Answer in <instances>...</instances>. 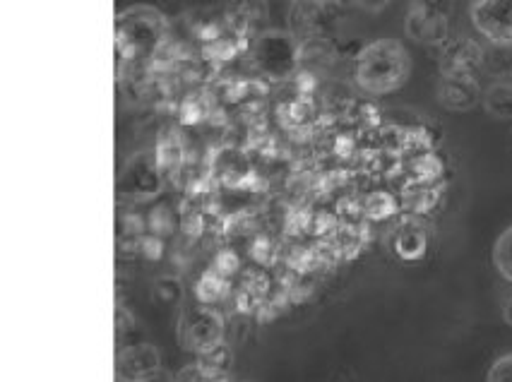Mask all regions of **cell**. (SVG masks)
I'll return each mask as SVG.
<instances>
[{
  "instance_id": "1",
  "label": "cell",
  "mask_w": 512,
  "mask_h": 382,
  "mask_svg": "<svg viewBox=\"0 0 512 382\" xmlns=\"http://www.w3.org/2000/svg\"><path fill=\"white\" fill-rule=\"evenodd\" d=\"M412 73V58L400 41L378 39L356 58V82L368 94H390L400 89Z\"/></svg>"
},
{
  "instance_id": "2",
  "label": "cell",
  "mask_w": 512,
  "mask_h": 382,
  "mask_svg": "<svg viewBox=\"0 0 512 382\" xmlns=\"http://www.w3.org/2000/svg\"><path fill=\"white\" fill-rule=\"evenodd\" d=\"M164 32L166 22L157 10L145 8V5L128 8L116 20L118 53H121L123 61L150 56L159 46V41L164 39Z\"/></svg>"
},
{
  "instance_id": "3",
  "label": "cell",
  "mask_w": 512,
  "mask_h": 382,
  "mask_svg": "<svg viewBox=\"0 0 512 382\" xmlns=\"http://www.w3.org/2000/svg\"><path fill=\"white\" fill-rule=\"evenodd\" d=\"M164 188V171L152 154H135L116 178V198L121 202H147Z\"/></svg>"
},
{
  "instance_id": "4",
  "label": "cell",
  "mask_w": 512,
  "mask_h": 382,
  "mask_svg": "<svg viewBox=\"0 0 512 382\" xmlns=\"http://www.w3.org/2000/svg\"><path fill=\"white\" fill-rule=\"evenodd\" d=\"M224 320L210 306L188 308L181 318V342L188 351L207 354V351L222 346Z\"/></svg>"
},
{
  "instance_id": "5",
  "label": "cell",
  "mask_w": 512,
  "mask_h": 382,
  "mask_svg": "<svg viewBox=\"0 0 512 382\" xmlns=\"http://www.w3.org/2000/svg\"><path fill=\"white\" fill-rule=\"evenodd\" d=\"M253 63L258 65L260 73L279 80V77L294 73L296 63H299V51L289 34L265 32L253 46Z\"/></svg>"
},
{
  "instance_id": "6",
  "label": "cell",
  "mask_w": 512,
  "mask_h": 382,
  "mask_svg": "<svg viewBox=\"0 0 512 382\" xmlns=\"http://www.w3.org/2000/svg\"><path fill=\"white\" fill-rule=\"evenodd\" d=\"M472 22L491 44H512V0H476Z\"/></svg>"
},
{
  "instance_id": "7",
  "label": "cell",
  "mask_w": 512,
  "mask_h": 382,
  "mask_svg": "<svg viewBox=\"0 0 512 382\" xmlns=\"http://www.w3.org/2000/svg\"><path fill=\"white\" fill-rule=\"evenodd\" d=\"M159 368H162L159 349L147 342L123 346L116 356V378L121 382H140Z\"/></svg>"
},
{
  "instance_id": "8",
  "label": "cell",
  "mask_w": 512,
  "mask_h": 382,
  "mask_svg": "<svg viewBox=\"0 0 512 382\" xmlns=\"http://www.w3.org/2000/svg\"><path fill=\"white\" fill-rule=\"evenodd\" d=\"M484 97L474 75H443L438 85V99L450 111H469Z\"/></svg>"
},
{
  "instance_id": "9",
  "label": "cell",
  "mask_w": 512,
  "mask_h": 382,
  "mask_svg": "<svg viewBox=\"0 0 512 382\" xmlns=\"http://www.w3.org/2000/svg\"><path fill=\"white\" fill-rule=\"evenodd\" d=\"M484 49L469 39L450 41L443 53V75H472L479 68Z\"/></svg>"
},
{
  "instance_id": "10",
  "label": "cell",
  "mask_w": 512,
  "mask_h": 382,
  "mask_svg": "<svg viewBox=\"0 0 512 382\" xmlns=\"http://www.w3.org/2000/svg\"><path fill=\"white\" fill-rule=\"evenodd\" d=\"M450 20H436L409 10L407 15V34L419 44H443L448 39Z\"/></svg>"
},
{
  "instance_id": "11",
  "label": "cell",
  "mask_w": 512,
  "mask_h": 382,
  "mask_svg": "<svg viewBox=\"0 0 512 382\" xmlns=\"http://www.w3.org/2000/svg\"><path fill=\"white\" fill-rule=\"evenodd\" d=\"M484 109L500 121H512V82L498 80L484 92Z\"/></svg>"
},
{
  "instance_id": "12",
  "label": "cell",
  "mask_w": 512,
  "mask_h": 382,
  "mask_svg": "<svg viewBox=\"0 0 512 382\" xmlns=\"http://www.w3.org/2000/svg\"><path fill=\"white\" fill-rule=\"evenodd\" d=\"M395 250L404 260H416L426 253V234L414 226H407L395 236Z\"/></svg>"
},
{
  "instance_id": "13",
  "label": "cell",
  "mask_w": 512,
  "mask_h": 382,
  "mask_svg": "<svg viewBox=\"0 0 512 382\" xmlns=\"http://www.w3.org/2000/svg\"><path fill=\"white\" fill-rule=\"evenodd\" d=\"M493 262H496L498 272L503 274L508 282H512V226L508 231H503L493 248Z\"/></svg>"
},
{
  "instance_id": "14",
  "label": "cell",
  "mask_w": 512,
  "mask_h": 382,
  "mask_svg": "<svg viewBox=\"0 0 512 382\" xmlns=\"http://www.w3.org/2000/svg\"><path fill=\"white\" fill-rule=\"evenodd\" d=\"M412 13L436 17V20H450L452 0H412Z\"/></svg>"
},
{
  "instance_id": "15",
  "label": "cell",
  "mask_w": 512,
  "mask_h": 382,
  "mask_svg": "<svg viewBox=\"0 0 512 382\" xmlns=\"http://www.w3.org/2000/svg\"><path fill=\"white\" fill-rule=\"evenodd\" d=\"M176 382H226V378H222V375L210 373V370L202 368L198 363V366L183 368L181 373L176 375Z\"/></svg>"
},
{
  "instance_id": "16",
  "label": "cell",
  "mask_w": 512,
  "mask_h": 382,
  "mask_svg": "<svg viewBox=\"0 0 512 382\" xmlns=\"http://www.w3.org/2000/svg\"><path fill=\"white\" fill-rule=\"evenodd\" d=\"M486 382H512V354L500 356L488 370Z\"/></svg>"
},
{
  "instance_id": "17",
  "label": "cell",
  "mask_w": 512,
  "mask_h": 382,
  "mask_svg": "<svg viewBox=\"0 0 512 382\" xmlns=\"http://www.w3.org/2000/svg\"><path fill=\"white\" fill-rule=\"evenodd\" d=\"M378 202H380V205H375V200H368L366 212L371 214V217L383 219V217H390V214L395 212V202H392L388 195H378Z\"/></svg>"
},
{
  "instance_id": "18",
  "label": "cell",
  "mask_w": 512,
  "mask_h": 382,
  "mask_svg": "<svg viewBox=\"0 0 512 382\" xmlns=\"http://www.w3.org/2000/svg\"><path fill=\"white\" fill-rule=\"evenodd\" d=\"M140 382H176V378L174 375L169 373V370H164V368H159L157 373H152V375H147L145 380H140Z\"/></svg>"
},
{
  "instance_id": "19",
  "label": "cell",
  "mask_w": 512,
  "mask_h": 382,
  "mask_svg": "<svg viewBox=\"0 0 512 382\" xmlns=\"http://www.w3.org/2000/svg\"><path fill=\"white\" fill-rule=\"evenodd\" d=\"M503 315H505V322H508V325H512V294H510L508 301H505V310H503Z\"/></svg>"
}]
</instances>
